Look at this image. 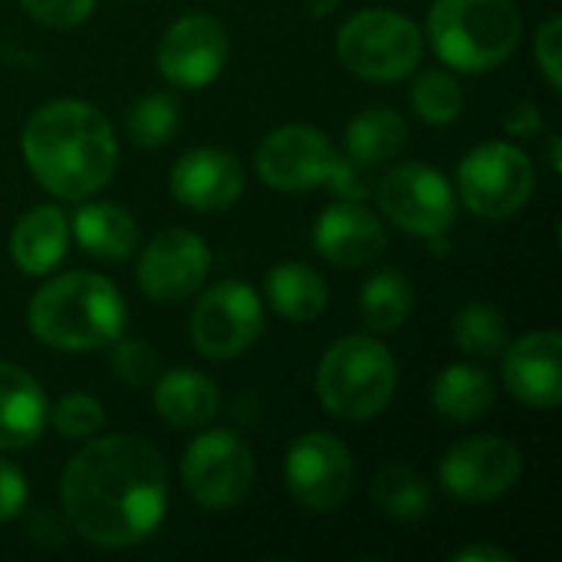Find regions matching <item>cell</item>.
I'll return each mask as SVG.
<instances>
[{
  "instance_id": "cell-19",
  "label": "cell",
  "mask_w": 562,
  "mask_h": 562,
  "mask_svg": "<svg viewBox=\"0 0 562 562\" xmlns=\"http://www.w3.org/2000/svg\"><path fill=\"white\" fill-rule=\"evenodd\" d=\"M49 418L43 385L20 366L0 362V451H23L40 441Z\"/></svg>"
},
{
  "instance_id": "cell-40",
  "label": "cell",
  "mask_w": 562,
  "mask_h": 562,
  "mask_svg": "<svg viewBox=\"0 0 562 562\" xmlns=\"http://www.w3.org/2000/svg\"><path fill=\"white\" fill-rule=\"evenodd\" d=\"M310 7H313V16H329L333 7H336V0H313Z\"/></svg>"
},
{
  "instance_id": "cell-36",
  "label": "cell",
  "mask_w": 562,
  "mask_h": 562,
  "mask_svg": "<svg viewBox=\"0 0 562 562\" xmlns=\"http://www.w3.org/2000/svg\"><path fill=\"white\" fill-rule=\"evenodd\" d=\"M26 537L36 547H59L66 540V524L56 517V510L40 507L30 520H26Z\"/></svg>"
},
{
  "instance_id": "cell-14",
  "label": "cell",
  "mask_w": 562,
  "mask_h": 562,
  "mask_svg": "<svg viewBox=\"0 0 562 562\" xmlns=\"http://www.w3.org/2000/svg\"><path fill=\"white\" fill-rule=\"evenodd\" d=\"M211 273V250L201 234L168 227L155 234L138 257V290L155 303H181L201 290Z\"/></svg>"
},
{
  "instance_id": "cell-18",
  "label": "cell",
  "mask_w": 562,
  "mask_h": 562,
  "mask_svg": "<svg viewBox=\"0 0 562 562\" xmlns=\"http://www.w3.org/2000/svg\"><path fill=\"white\" fill-rule=\"evenodd\" d=\"M313 244H316V254L336 267H366L382 257L389 237H385V224L379 221V214L349 198V201L329 204L319 214L313 227Z\"/></svg>"
},
{
  "instance_id": "cell-35",
  "label": "cell",
  "mask_w": 562,
  "mask_h": 562,
  "mask_svg": "<svg viewBox=\"0 0 562 562\" xmlns=\"http://www.w3.org/2000/svg\"><path fill=\"white\" fill-rule=\"evenodd\" d=\"M26 507V477L16 464L0 458V524L20 517Z\"/></svg>"
},
{
  "instance_id": "cell-22",
  "label": "cell",
  "mask_w": 562,
  "mask_h": 562,
  "mask_svg": "<svg viewBox=\"0 0 562 562\" xmlns=\"http://www.w3.org/2000/svg\"><path fill=\"white\" fill-rule=\"evenodd\" d=\"M72 234L86 254H92L95 260H109V263L128 260L142 240L138 221L122 204H112V201L82 204L72 217Z\"/></svg>"
},
{
  "instance_id": "cell-32",
  "label": "cell",
  "mask_w": 562,
  "mask_h": 562,
  "mask_svg": "<svg viewBox=\"0 0 562 562\" xmlns=\"http://www.w3.org/2000/svg\"><path fill=\"white\" fill-rule=\"evenodd\" d=\"M109 366L115 372L119 382L125 385H148L155 375H158V352L151 342H142V339H115L112 342V356H109Z\"/></svg>"
},
{
  "instance_id": "cell-23",
  "label": "cell",
  "mask_w": 562,
  "mask_h": 562,
  "mask_svg": "<svg viewBox=\"0 0 562 562\" xmlns=\"http://www.w3.org/2000/svg\"><path fill=\"white\" fill-rule=\"evenodd\" d=\"M494 398H497V389H494L491 372L474 362H454L441 369V375L431 385V405L451 425H471L484 418Z\"/></svg>"
},
{
  "instance_id": "cell-2",
  "label": "cell",
  "mask_w": 562,
  "mask_h": 562,
  "mask_svg": "<svg viewBox=\"0 0 562 562\" xmlns=\"http://www.w3.org/2000/svg\"><path fill=\"white\" fill-rule=\"evenodd\" d=\"M23 161L40 188L63 201L99 194L119 165L115 128L102 109L79 99L40 105L23 125Z\"/></svg>"
},
{
  "instance_id": "cell-38",
  "label": "cell",
  "mask_w": 562,
  "mask_h": 562,
  "mask_svg": "<svg viewBox=\"0 0 562 562\" xmlns=\"http://www.w3.org/2000/svg\"><path fill=\"white\" fill-rule=\"evenodd\" d=\"M454 562H510V553L491 543H474L454 553Z\"/></svg>"
},
{
  "instance_id": "cell-5",
  "label": "cell",
  "mask_w": 562,
  "mask_h": 562,
  "mask_svg": "<svg viewBox=\"0 0 562 562\" xmlns=\"http://www.w3.org/2000/svg\"><path fill=\"white\" fill-rule=\"evenodd\" d=\"M395 356L372 336H342L316 366V398L339 422H369L382 415L395 398Z\"/></svg>"
},
{
  "instance_id": "cell-6",
  "label": "cell",
  "mask_w": 562,
  "mask_h": 562,
  "mask_svg": "<svg viewBox=\"0 0 562 562\" xmlns=\"http://www.w3.org/2000/svg\"><path fill=\"white\" fill-rule=\"evenodd\" d=\"M257 175L267 188L283 191V194H303L313 191L319 184H329L336 194L342 198H366V184L356 178L366 168H352V161H346L333 138L313 125H280L273 128L260 148H257Z\"/></svg>"
},
{
  "instance_id": "cell-27",
  "label": "cell",
  "mask_w": 562,
  "mask_h": 562,
  "mask_svg": "<svg viewBox=\"0 0 562 562\" xmlns=\"http://www.w3.org/2000/svg\"><path fill=\"white\" fill-rule=\"evenodd\" d=\"M369 497L382 517L398 520V524H415L431 514V491L425 477L405 464L382 468L369 484Z\"/></svg>"
},
{
  "instance_id": "cell-28",
  "label": "cell",
  "mask_w": 562,
  "mask_h": 562,
  "mask_svg": "<svg viewBox=\"0 0 562 562\" xmlns=\"http://www.w3.org/2000/svg\"><path fill=\"white\" fill-rule=\"evenodd\" d=\"M451 339L454 346L471 356V359H491L501 356L504 346L510 342L507 319L497 306L491 303H468L454 313L451 323Z\"/></svg>"
},
{
  "instance_id": "cell-37",
  "label": "cell",
  "mask_w": 562,
  "mask_h": 562,
  "mask_svg": "<svg viewBox=\"0 0 562 562\" xmlns=\"http://www.w3.org/2000/svg\"><path fill=\"white\" fill-rule=\"evenodd\" d=\"M504 125H507L510 135L530 138V135H540V132H543V112H540V105H533V102H520V105L510 109V115H507Z\"/></svg>"
},
{
  "instance_id": "cell-10",
  "label": "cell",
  "mask_w": 562,
  "mask_h": 562,
  "mask_svg": "<svg viewBox=\"0 0 562 562\" xmlns=\"http://www.w3.org/2000/svg\"><path fill=\"white\" fill-rule=\"evenodd\" d=\"M375 198L385 221L428 240L441 237L454 224L458 211L451 181L425 161H405L389 168L375 184Z\"/></svg>"
},
{
  "instance_id": "cell-39",
  "label": "cell",
  "mask_w": 562,
  "mask_h": 562,
  "mask_svg": "<svg viewBox=\"0 0 562 562\" xmlns=\"http://www.w3.org/2000/svg\"><path fill=\"white\" fill-rule=\"evenodd\" d=\"M560 135H550V168H553V171H557V175H560L562 171V161H560Z\"/></svg>"
},
{
  "instance_id": "cell-21",
  "label": "cell",
  "mask_w": 562,
  "mask_h": 562,
  "mask_svg": "<svg viewBox=\"0 0 562 562\" xmlns=\"http://www.w3.org/2000/svg\"><path fill=\"white\" fill-rule=\"evenodd\" d=\"M69 247V221L53 204L30 207L10 231V257L26 277L53 273Z\"/></svg>"
},
{
  "instance_id": "cell-20",
  "label": "cell",
  "mask_w": 562,
  "mask_h": 562,
  "mask_svg": "<svg viewBox=\"0 0 562 562\" xmlns=\"http://www.w3.org/2000/svg\"><path fill=\"white\" fill-rule=\"evenodd\" d=\"M155 412L171 428L198 431L217 418L221 392L204 372L181 366L165 375H155Z\"/></svg>"
},
{
  "instance_id": "cell-12",
  "label": "cell",
  "mask_w": 562,
  "mask_h": 562,
  "mask_svg": "<svg viewBox=\"0 0 562 562\" xmlns=\"http://www.w3.org/2000/svg\"><path fill=\"white\" fill-rule=\"evenodd\" d=\"M290 497L310 514H329L346 504L356 484V464L349 448L329 431L300 435L283 464Z\"/></svg>"
},
{
  "instance_id": "cell-3",
  "label": "cell",
  "mask_w": 562,
  "mask_h": 562,
  "mask_svg": "<svg viewBox=\"0 0 562 562\" xmlns=\"http://www.w3.org/2000/svg\"><path fill=\"white\" fill-rule=\"evenodd\" d=\"M128 323L119 286L99 273L72 270L43 283L26 306L30 333L63 352L109 349Z\"/></svg>"
},
{
  "instance_id": "cell-24",
  "label": "cell",
  "mask_w": 562,
  "mask_h": 562,
  "mask_svg": "<svg viewBox=\"0 0 562 562\" xmlns=\"http://www.w3.org/2000/svg\"><path fill=\"white\" fill-rule=\"evenodd\" d=\"M405 142L408 122L389 105H372L346 125V158L366 171L398 158Z\"/></svg>"
},
{
  "instance_id": "cell-7",
  "label": "cell",
  "mask_w": 562,
  "mask_h": 562,
  "mask_svg": "<svg viewBox=\"0 0 562 562\" xmlns=\"http://www.w3.org/2000/svg\"><path fill=\"white\" fill-rule=\"evenodd\" d=\"M336 53L339 63L359 79L398 82L418 69L425 56V36L405 13L369 7L339 26Z\"/></svg>"
},
{
  "instance_id": "cell-4",
  "label": "cell",
  "mask_w": 562,
  "mask_h": 562,
  "mask_svg": "<svg viewBox=\"0 0 562 562\" xmlns=\"http://www.w3.org/2000/svg\"><path fill=\"white\" fill-rule=\"evenodd\" d=\"M520 13L510 0H435L428 36L441 63L458 72H487L520 43Z\"/></svg>"
},
{
  "instance_id": "cell-9",
  "label": "cell",
  "mask_w": 562,
  "mask_h": 562,
  "mask_svg": "<svg viewBox=\"0 0 562 562\" xmlns=\"http://www.w3.org/2000/svg\"><path fill=\"white\" fill-rule=\"evenodd\" d=\"M257 461L250 445L227 428H207L191 438L181 458V484L204 510H231L254 491Z\"/></svg>"
},
{
  "instance_id": "cell-11",
  "label": "cell",
  "mask_w": 562,
  "mask_h": 562,
  "mask_svg": "<svg viewBox=\"0 0 562 562\" xmlns=\"http://www.w3.org/2000/svg\"><path fill=\"white\" fill-rule=\"evenodd\" d=\"M263 329V303L254 286L240 280L214 283L191 313V342L211 362L244 356Z\"/></svg>"
},
{
  "instance_id": "cell-31",
  "label": "cell",
  "mask_w": 562,
  "mask_h": 562,
  "mask_svg": "<svg viewBox=\"0 0 562 562\" xmlns=\"http://www.w3.org/2000/svg\"><path fill=\"white\" fill-rule=\"evenodd\" d=\"M49 418H53V428L63 438H72V441H89L105 425V412H102V405L89 392H69V395H63L53 405V415Z\"/></svg>"
},
{
  "instance_id": "cell-25",
  "label": "cell",
  "mask_w": 562,
  "mask_h": 562,
  "mask_svg": "<svg viewBox=\"0 0 562 562\" xmlns=\"http://www.w3.org/2000/svg\"><path fill=\"white\" fill-rule=\"evenodd\" d=\"M267 303L290 323H313L329 306V286L310 263H277L267 273Z\"/></svg>"
},
{
  "instance_id": "cell-1",
  "label": "cell",
  "mask_w": 562,
  "mask_h": 562,
  "mask_svg": "<svg viewBox=\"0 0 562 562\" xmlns=\"http://www.w3.org/2000/svg\"><path fill=\"white\" fill-rule=\"evenodd\" d=\"M66 524L92 547L128 550L148 540L168 510V468L138 435L89 438L59 481Z\"/></svg>"
},
{
  "instance_id": "cell-13",
  "label": "cell",
  "mask_w": 562,
  "mask_h": 562,
  "mask_svg": "<svg viewBox=\"0 0 562 562\" xmlns=\"http://www.w3.org/2000/svg\"><path fill=\"white\" fill-rule=\"evenodd\" d=\"M524 474L520 448L497 435H474L458 441L438 464L445 494L461 504H487L517 487Z\"/></svg>"
},
{
  "instance_id": "cell-26",
  "label": "cell",
  "mask_w": 562,
  "mask_h": 562,
  "mask_svg": "<svg viewBox=\"0 0 562 562\" xmlns=\"http://www.w3.org/2000/svg\"><path fill=\"white\" fill-rule=\"evenodd\" d=\"M359 306L372 333H398L415 310V286L402 270L382 267L366 280Z\"/></svg>"
},
{
  "instance_id": "cell-33",
  "label": "cell",
  "mask_w": 562,
  "mask_h": 562,
  "mask_svg": "<svg viewBox=\"0 0 562 562\" xmlns=\"http://www.w3.org/2000/svg\"><path fill=\"white\" fill-rule=\"evenodd\" d=\"M20 3L36 23L53 26V30L79 26L95 10V0H20Z\"/></svg>"
},
{
  "instance_id": "cell-34",
  "label": "cell",
  "mask_w": 562,
  "mask_h": 562,
  "mask_svg": "<svg viewBox=\"0 0 562 562\" xmlns=\"http://www.w3.org/2000/svg\"><path fill=\"white\" fill-rule=\"evenodd\" d=\"M533 56L537 66L543 72V79L550 82V89L562 86V20L553 13L540 23L537 30V43H533Z\"/></svg>"
},
{
  "instance_id": "cell-30",
  "label": "cell",
  "mask_w": 562,
  "mask_h": 562,
  "mask_svg": "<svg viewBox=\"0 0 562 562\" xmlns=\"http://www.w3.org/2000/svg\"><path fill=\"white\" fill-rule=\"evenodd\" d=\"M178 122H181L178 102L165 92H151L128 109V138L138 148H161L165 142L175 138Z\"/></svg>"
},
{
  "instance_id": "cell-15",
  "label": "cell",
  "mask_w": 562,
  "mask_h": 562,
  "mask_svg": "<svg viewBox=\"0 0 562 562\" xmlns=\"http://www.w3.org/2000/svg\"><path fill=\"white\" fill-rule=\"evenodd\" d=\"M231 40L217 16L184 13L178 16L158 43V72L178 89H204L227 66Z\"/></svg>"
},
{
  "instance_id": "cell-17",
  "label": "cell",
  "mask_w": 562,
  "mask_h": 562,
  "mask_svg": "<svg viewBox=\"0 0 562 562\" xmlns=\"http://www.w3.org/2000/svg\"><path fill=\"white\" fill-rule=\"evenodd\" d=\"M244 184H247L244 165L224 148H191L175 161L168 175V188L175 201L201 214H214L237 204Z\"/></svg>"
},
{
  "instance_id": "cell-8",
  "label": "cell",
  "mask_w": 562,
  "mask_h": 562,
  "mask_svg": "<svg viewBox=\"0 0 562 562\" xmlns=\"http://www.w3.org/2000/svg\"><path fill=\"white\" fill-rule=\"evenodd\" d=\"M537 191V168L520 145L491 138L471 148L458 165V194L484 221L514 217Z\"/></svg>"
},
{
  "instance_id": "cell-29",
  "label": "cell",
  "mask_w": 562,
  "mask_h": 562,
  "mask_svg": "<svg viewBox=\"0 0 562 562\" xmlns=\"http://www.w3.org/2000/svg\"><path fill=\"white\" fill-rule=\"evenodd\" d=\"M412 105L415 115L428 125H451L464 112V89L451 72L428 69L412 86Z\"/></svg>"
},
{
  "instance_id": "cell-16",
  "label": "cell",
  "mask_w": 562,
  "mask_h": 562,
  "mask_svg": "<svg viewBox=\"0 0 562 562\" xmlns=\"http://www.w3.org/2000/svg\"><path fill=\"white\" fill-rule=\"evenodd\" d=\"M504 385L507 392L540 412H553L562 402V336L557 329L527 333L504 346Z\"/></svg>"
}]
</instances>
